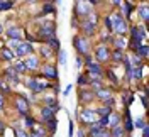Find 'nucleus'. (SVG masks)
Listing matches in <instances>:
<instances>
[{
	"instance_id": "nucleus-45",
	"label": "nucleus",
	"mask_w": 149,
	"mask_h": 137,
	"mask_svg": "<svg viewBox=\"0 0 149 137\" xmlns=\"http://www.w3.org/2000/svg\"><path fill=\"white\" fill-rule=\"evenodd\" d=\"M109 78H110L112 81H117V78L113 76V73H112V71H109Z\"/></svg>"
},
{
	"instance_id": "nucleus-21",
	"label": "nucleus",
	"mask_w": 149,
	"mask_h": 137,
	"mask_svg": "<svg viewBox=\"0 0 149 137\" xmlns=\"http://www.w3.org/2000/svg\"><path fill=\"white\" fill-rule=\"evenodd\" d=\"M97 97L102 98V100H107V98H110V90H103V88H100V90L97 91Z\"/></svg>"
},
{
	"instance_id": "nucleus-7",
	"label": "nucleus",
	"mask_w": 149,
	"mask_h": 137,
	"mask_svg": "<svg viewBox=\"0 0 149 137\" xmlns=\"http://www.w3.org/2000/svg\"><path fill=\"white\" fill-rule=\"evenodd\" d=\"M74 44H76V49L80 53H83V54L88 53V41L86 39H83V37H74Z\"/></svg>"
},
{
	"instance_id": "nucleus-53",
	"label": "nucleus",
	"mask_w": 149,
	"mask_h": 137,
	"mask_svg": "<svg viewBox=\"0 0 149 137\" xmlns=\"http://www.w3.org/2000/svg\"><path fill=\"white\" fill-rule=\"evenodd\" d=\"M0 34H2V26H0Z\"/></svg>"
},
{
	"instance_id": "nucleus-8",
	"label": "nucleus",
	"mask_w": 149,
	"mask_h": 137,
	"mask_svg": "<svg viewBox=\"0 0 149 137\" xmlns=\"http://www.w3.org/2000/svg\"><path fill=\"white\" fill-rule=\"evenodd\" d=\"M14 51H15V54L17 56H26V54H29V53L32 51V46L27 44V42H20Z\"/></svg>"
},
{
	"instance_id": "nucleus-33",
	"label": "nucleus",
	"mask_w": 149,
	"mask_h": 137,
	"mask_svg": "<svg viewBox=\"0 0 149 137\" xmlns=\"http://www.w3.org/2000/svg\"><path fill=\"white\" fill-rule=\"evenodd\" d=\"M92 86H93V88H95L97 91H98L100 88H102V83H100V81H97V80H93V81H92Z\"/></svg>"
},
{
	"instance_id": "nucleus-16",
	"label": "nucleus",
	"mask_w": 149,
	"mask_h": 137,
	"mask_svg": "<svg viewBox=\"0 0 149 137\" xmlns=\"http://www.w3.org/2000/svg\"><path fill=\"white\" fill-rule=\"evenodd\" d=\"M76 9H78V14H83V15H86V14L90 12L88 3H83V2H78V3H76Z\"/></svg>"
},
{
	"instance_id": "nucleus-31",
	"label": "nucleus",
	"mask_w": 149,
	"mask_h": 137,
	"mask_svg": "<svg viewBox=\"0 0 149 137\" xmlns=\"http://www.w3.org/2000/svg\"><path fill=\"white\" fill-rule=\"evenodd\" d=\"M49 46H51L53 49H58V47H59V41L53 37V39H49Z\"/></svg>"
},
{
	"instance_id": "nucleus-19",
	"label": "nucleus",
	"mask_w": 149,
	"mask_h": 137,
	"mask_svg": "<svg viewBox=\"0 0 149 137\" xmlns=\"http://www.w3.org/2000/svg\"><path fill=\"white\" fill-rule=\"evenodd\" d=\"M15 73H24L27 68H26V64L22 63V61H15V64H14V68H12Z\"/></svg>"
},
{
	"instance_id": "nucleus-32",
	"label": "nucleus",
	"mask_w": 149,
	"mask_h": 137,
	"mask_svg": "<svg viewBox=\"0 0 149 137\" xmlns=\"http://www.w3.org/2000/svg\"><path fill=\"white\" fill-rule=\"evenodd\" d=\"M14 130H15V136H17V137H27V136H26V132H24V130H20L19 127H15Z\"/></svg>"
},
{
	"instance_id": "nucleus-30",
	"label": "nucleus",
	"mask_w": 149,
	"mask_h": 137,
	"mask_svg": "<svg viewBox=\"0 0 149 137\" xmlns=\"http://www.w3.org/2000/svg\"><path fill=\"white\" fill-rule=\"evenodd\" d=\"M98 113H100L102 117H109V115H110V108H109V107H105V108H100V110H98Z\"/></svg>"
},
{
	"instance_id": "nucleus-37",
	"label": "nucleus",
	"mask_w": 149,
	"mask_h": 137,
	"mask_svg": "<svg viewBox=\"0 0 149 137\" xmlns=\"http://www.w3.org/2000/svg\"><path fill=\"white\" fill-rule=\"evenodd\" d=\"M56 125H58V122H56L54 119H53V120H49V129H51V130H54Z\"/></svg>"
},
{
	"instance_id": "nucleus-28",
	"label": "nucleus",
	"mask_w": 149,
	"mask_h": 137,
	"mask_svg": "<svg viewBox=\"0 0 149 137\" xmlns=\"http://www.w3.org/2000/svg\"><path fill=\"white\" fill-rule=\"evenodd\" d=\"M14 3L12 2H0V10H7V9H10Z\"/></svg>"
},
{
	"instance_id": "nucleus-5",
	"label": "nucleus",
	"mask_w": 149,
	"mask_h": 137,
	"mask_svg": "<svg viewBox=\"0 0 149 137\" xmlns=\"http://www.w3.org/2000/svg\"><path fill=\"white\" fill-rule=\"evenodd\" d=\"M15 105H17V110H19V113L26 117V113L29 112V102L26 100V98H22V97H19L17 100H15Z\"/></svg>"
},
{
	"instance_id": "nucleus-35",
	"label": "nucleus",
	"mask_w": 149,
	"mask_h": 137,
	"mask_svg": "<svg viewBox=\"0 0 149 137\" xmlns=\"http://www.w3.org/2000/svg\"><path fill=\"white\" fill-rule=\"evenodd\" d=\"M59 63H61V64H65V63H66V54L63 53V51L59 53Z\"/></svg>"
},
{
	"instance_id": "nucleus-50",
	"label": "nucleus",
	"mask_w": 149,
	"mask_h": 137,
	"mask_svg": "<svg viewBox=\"0 0 149 137\" xmlns=\"http://www.w3.org/2000/svg\"><path fill=\"white\" fill-rule=\"evenodd\" d=\"M3 107V97H2V93H0V108Z\"/></svg>"
},
{
	"instance_id": "nucleus-38",
	"label": "nucleus",
	"mask_w": 149,
	"mask_h": 137,
	"mask_svg": "<svg viewBox=\"0 0 149 137\" xmlns=\"http://www.w3.org/2000/svg\"><path fill=\"white\" fill-rule=\"evenodd\" d=\"M105 26H107V29H110V31H112V29H113V24H112V20H110V17L107 19V20H105Z\"/></svg>"
},
{
	"instance_id": "nucleus-22",
	"label": "nucleus",
	"mask_w": 149,
	"mask_h": 137,
	"mask_svg": "<svg viewBox=\"0 0 149 137\" xmlns=\"http://www.w3.org/2000/svg\"><path fill=\"white\" fill-rule=\"evenodd\" d=\"M113 44H115V47H117V51H120V49L125 47V41H124V37H117V39L113 41Z\"/></svg>"
},
{
	"instance_id": "nucleus-48",
	"label": "nucleus",
	"mask_w": 149,
	"mask_h": 137,
	"mask_svg": "<svg viewBox=\"0 0 149 137\" xmlns=\"http://www.w3.org/2000/svg\"><path fill=\"white\" fill-rule=\"evenodd\" d=\"M142 129H144V137H149V129L146 127V125H144Z\"/></svg>"
},
{
	"instance_id": "nucleus-17",
	"label": "nucleus",
	"mask_w": 149,
	"mask_h": 137,
	"mask_svg": "<svg viewBox=\"0 0 149 137\" xmlns=\"http://www.w3.org/2000/svg\"><path fill=\"white\" fill-rule=\"evenodd\" d=\"M119 120H120V117H119L117 113H110V117H109V125H110V127H117V125H119Z\"/></svg>"
},
{
	"instance_id": "nucleus-47",
	"label": "nucleus",
	"mask_w": 149,
	"mask_h": 137,
	"mask_svg": "<svg viewBox=\"0 0 149 137\" xmlns=\"http://www.w3.org/2000/svg\"><path fill=\"white\" fill-rule=\"evenodd\" d=\"M136 127H144V122H142V120H137V122H136Z\"/></svg>"
},
{
	"instance_id": "nucleus-46",
	"label": "nucleus",
	"mask_w": 149,
	"mask_h": 137,
	"mask_svg": "<svg viewBox=\"0 0 149 137\" xmlns=\"http://www.w3.org/2000/svg\"><path fill=\"white\" fill-rule=\"evenodd\" d=\"M53 10V7H51V3H47L46 7H44V12H51Z\"/></svg>"
},
{
	"instance_id": "nucleus-11",
	"label": "nucleus",
	"mask_w": 149,
	"mask_h": 137,
	"mask_svg": "<svg viewBox=\"0 0 149 137\" xmlns=\"http://www.w3.org/2000/svg\"><path fill=\"white\" fill-rule=\"evenodd\" d=\"M27 86L31 88L32 91H42L44 88H46V85H42V83H39V81H36V80H27Z\"/></svg>"
},
{
	"instance_id": "nucleus-40",
	"label": "nucleus",
	"mask_w": 149,
	"mask_h": 137,
	"mask_svg": "<svg viewBox=\"0 0 149 137\" xmlns=\"http://www.w3.org/2000/svg\"><path fill=\"white\" fill-rule=\"evenodd\" d=\"M141 76V70L139 68H136V70H134V74H132V78H139Z\"/></svg>"
},
{
	"instance_id": "nucleus-43",
	"label": "nucleus",
	"mask_w": 149,
	"mask_h": 137,
	"mask_svg": "<svg viewBox=\"0 0 149 137\" xmlns=\"http://www.w3.org/2000/svg\"><path fill=\"white\" fill-rule=\"evenodd\" d=\"M78 83H80V85H85V83H86V78H85V76H80V78H78Z\"/></svg>"
},
{
	"instance_id": "nucleus-13",
	"label": "nucleus",
	"mask_w": 149,
	"mask_h": 137,
	"mask_svg": "<svg viewBox=\"0 0 149 137\" xmlns=\"http://www.w3.org/2000/svg\"><path fill=\"white\" fill-rule=\"evenodd\" d=\"M90 136L92 137H110V130H107V129H92Z\"/></svg>"
},
{
	"instance_id": "nucleus-42",
	"label": "nucleus",
	"mask_w": 149,
	"mask_h": 137,
	"mask_svg": "<svg viewBox=\"0 0 149 137\" xmlns=\"http://www.w3.org/2000/svg\"><path fill=\"white\" fill-rule=\"evenodd\" d=\"M105 105H107V107H112V105H113V100H112V97L105 100Z\"/></svg>"
},
{
	"instance_id": "nucleus-15",
	"label": "nucleus",
	"mask_w": 149,
	"mask_h": 137,
	"mask_svg": "<svg viewBox=\"0 0 149 137\" xmlns=\"http://www.w3.org/2000/svg\"><path fill=\"white\" fill-rule=\"evenodd\" d=\"M5 76L10 80V83H12V85H17V83H19V76H17V73H15L12 68H9V70L5 71Z\"/></svg>"
},
{
	"instance_id": "nucleus-26",
	"label": "nucleus",
	"mask_w": 149,
	"mask_h": 137,
	"mask_svg": "<svg viewBox=\"0 0 149 137\" xmlns=\"http://www.w3.org/2000/svg\"><path fill=\"white\" fill-rule=\"evenodd\" d=\"M139 12H141V17L144 19V20H148L149 19V14H148V5H142L139 9Z\"/></svg>"
},
{
	"instance_id": "nucleus-49",
	"label": "nucleus",
	"mask_w": 149,
	"mask_h": 137,
	"mask_svg": "<svg viewBox=\"0 0 149 137\" xmlns=\"http://www.w3.org/2000/svg\"><path fill=\"white\" fill-rule=\"evenodd\" d=\"M70 91H71V85H68V88L65 90V95H70Z\"/></svg>"
},
{
	"instance_id": "nucleus-24",
	"label": "nucleus",
	"mask_w": 149,
	"mask_h": 137,
	"mask_svg": "<svg viewBox=\"0 0 149 137\" xmlns=\"http://www.w3.org/2000/svg\"><path fill=\"white\" fill-rule=\"evenodd\" d=\"M26 68H31V70H34V68H37V59L36 58H29L27 61H26Z\"/></svg>"
},
{
	"instance_id": "nucleus-39",
	"label": "nucleus",
	"mask_w": 149,
	"mask_h": 137,
	"mask_svg": "<svg viewBox=\"0 0 149 137\" xmlns=\"http://www.w3.org/2000/svg\"><path fill=\"white\" fill-rule=\"evenodd\" d=\"M0 90H3V91H9V86L5 85V81H0Z\"/></svg>"
},
{
	"instance_id": "nucleus-36",
	"label": "nucleus",
	"mask_w": 149,
	"mask_h": 137,
	"mask_svg": "<svg viewBox=\"0 0 149 137\" xmlns=\"http://www.w3.org/2000/svg\"><path fill=\"white\" fill-rule=\"evenodd\" d=\"M41 53H42V54H44V56H49V54H51V51L47 49L46 46H42V47H41Z\"/></svg>"
},
{
	"instance_id": "nucleus-29",
	"label": "nucleus",
	"mask_w": 149,
	"mask_h": 137,
	"mask_svg": "<svg viewBox=\"0 0 149 137\" xmlns=\"http://www.w3.org/2000/svg\"><path fill=\"white\" fill-rule=\"evenodd\" d=\"M81 98H83L85 102H90L93 98V95L92 93H88V91H81Z\"/></svg>"
},
{
	"instance_id": "nucleus-52",
	"label": "nucleus",
	"mask_w": 149,
	"mask_h": 137,
	"mask_svg": "<svg viewBox=\"0 0 149 137\" xmlns=\"http://www.w3.org/2000/svg\"><path fill=\"white\" fill-rule=\"evenodd\" d=\"M32 137H41V136H39V134H34V132H32Z\"/></svg>"
},
{
	"instance_id": "nucleus-6",
	"label": "nucleus",
	"mask_w": 149,
	"mask_h": 137,
	"mask_svg": "<svg viewBox=\"0 0 149 137\" xmlns=\"http://www.w3.org/2000/svg\"><path fill=\"white\" fill-rule=\"evenodd\" d=\"M41 36L47 37V39H53V36H54V24H53V22H47V24H44V26H42V29H41Z\"/></svg>"
},
{
	"instance_id": "nucleus-3",
	"label": "nucleus",
	"mask_w": 149,
	"mask_h": 137,
	"mask_svg": "<svg viewBox=\"0 0 149 137\" xmlns=\"http://www.w3.org/2000/svg\"><path fill=\"white\" fill-rule=\"evenodd\" d=\"M144 36H146V32L142 31V29H139V27H134L132 29V47L134 49H137L139 47V42L144 39Z\"/></svg>"
},
{
	"instance_id": "nucleus-34",
	"label": "nucleus",
	"mask_w": 149,
	"mask_h": 137,
	"mask_svg": "<svg viewBox=\"0 0 149 137\" xmlns=\"http://www.w3.org/2000/svg\"><path fill=\"white\" fill-rule=\"evenodd\" d=\"M125 130H132V122H130L129 117L125 119Z\"/></svg>"
},
{
	"instance_id": "nucleus-14",
	"label": "nucleus",
	"mask_w": 149,
	"mask_h": 137,
	"mask_svg": "<svg viewBox=\"0 0 149 137\" xmlns=\"http://www.w3.org/2000/svg\"><path fill=\"white\" fill-rule=\"evenodd\" d=\"M42 71H44V74H46L47 78H56L58 76V71L54 70V66H51V64H46L42 68Z\"/></svg>"
},
{
	"instance_id": "nucleus-25",
	"label": "nucleus",
	"mask_w": 149,
	"mask_h": 137,
	"mask_svg": "<svg viewBox=\"0 0 149 137\" xmlns=\"http://www.w3.org/2000/svg\"><path fill=\"white\" fill-rule=\"evenodd\" d=\"M136 53H137V56H148V46H139L137 49H136Z\"/></svg>"
},
{
	"instance_id": "nucleus-12",
	"label": "nucleus",
	"mask_w": 149,
	"mask_h": 137,
	"mask_svg": "<svg viewBox=\"0 0 149 137\" xmlns=\"http://www.w3.org/2000/svg\"><path fill=\"white\" fill-rule=\"evenodd\" d=\"M41 117H42V120H53L54 119V108H49V107H44V108L41 110Z\"/></svg>"
},
{
	"instance_id": "nucleus-23",
	"label": "nucleus",
	"mask_w": 149,
	"mask_h": 137,
	"mask_svg": "<svg viewBox=\"0 0 149 137\" xmlns=\"http://www.w3.org/2000/svg\"><path fill=\"white\" fill-rule=\"evenodd\" d=\"M2 56H3V58H5V59H14V53H12V51H10L9 47H2Z\"/></svg>"
},
{
	"instance_id": "nucleus-10",
	"label": "nucleus",
	"mask_w": 149,
	"mask_h": 137,
	"mask_svg": "<svg viewBox=\"0 0 149 137\" xmlns=\"http://www.w3.org/2000/svg\"><path fill=\"white\" fill-rule=\"evenodd\" d=\"M109 49H107V46H100L98 49H97V59L98 61H105V59H109Z\"/></svg>"
},
{
	"instance_id": "nucleus-2",
	"label": "nucleus",
	"mask_w": 149,
	"mask_h": 137,
	"mask_svg": "<svg viewBox=\"0 0 149 137\" xmlns=\"http://www.w3.org/2000/svg\"><path fill=\"white\" fill-rule=\"evenodd\" d=\"M95 27H97V15L92 14L88 19H85V20H83V31L90 36V34H93Z\"/></svg>"
},
{
	"instance_id": "nucleus-4",
	"label": "nucleus",
	"mask_w": 149,
	"mask_h": 137,
	"mask_svg": "<svg viewBox=\"0 0 149 137\" xmlns=\"http://www.w3.org/2000/svg\"><path fill=\"white\" fill-rule=\"evenodd\" d=\"M95 119H97V112H93V110H83L80 113V120L85 124H92V122H95Z\"/></svg>"
},
{
	"instance_id": "nucleus-1",
	"label": "nucleus",
	"mask_w": 149,
	"mask_h": 137,
	"mask_svg": "<svg viewBox=\"0 0 149 137\" xmlns=\"http://www.w3.org/2000/svg\"><path fill=\"white\" fill-rule=\"evenodd\" d=\"M112 24H113V29H115V32L119 34V36H124L125 32H127V24H125V20L120 17V15H115L113 20H112Z\"/></svg>"
},
{
	"instance_id": "nucleus-51",
	"label": "nucleus",
	"mask_w": 149,
	"mask_h": 137,
	"mask_svg": "<svg viewBox=\"0 0 149 137\" xmlns=\"http://www.w3.org/2000/svg\"><path fill=\"white\" fill-rule=\"evenodd\" d=\"M0 132H3V124L0 122Z\"/></svg>"
},
{
	"instance_id": "nucleus-18",
	"label": "nucleus",
	"mask_w": 149,
	"mask_h": 137,
	"mask_svg": "<svg viewBox=\"0 0 149 137\" xmlns=\"http://www.w3.org/2000/svg\"><path fill=\"white\" fill-rule=\"evenodd\" d=\"M7 34H9V37H12V39H15V41H20V31H19V29H15V27H10Z\"/></svg>"
},
{
	"instance_id": "nucleus-44",
	"label": "nucleus",
	"mask_w": 149,
	"mask_h": 137,
	"mask_svg": "<svg viewBox=\"0 0 149 137\" xmlns=\"http://www.w3.org/2000/svg\"><path fill=\"white\" fill-rule=\"evenodd\" d=\"M19 44H20V41H12V42H10V46H12L14 49H15V47H17Z\"/></svg>"
},
{
	"instance_id": "nucleus-41",
	"label": "nucleus",
	"mask_w": 149,
	"mask_h": 137,
	"mask_svg": "<svg viewBox=\"0 0 149 137\" xmlns=\"http://www.w3.org/2000/svg\"><path fill=\"white\" fill-rule=\"evenodd\" d=\"M24 122H26V125H27V127H31V125H34V122H32V119H27V117L24 119Z\"/></svg>"
},
{
	"instance_id": "nucleus-27",
	"label": "nucleus",
	"mask_w": 149,
	"mask_h": 137,
	"mask_svg": "<svg viewBox=\"0 0 149 137\" xmlns=\"http://www.w3.org/2000/svg\"><path fill=\"white\" fill-rule=\"evenodd\" d=\"M112 56H113V61H117V63H119V61H124V54H122V51H115Z\"/></svg>"
},
{
	"instance_id": "nucleus-20",
	"label": "nucleus",
	"mask_w": 149,
	"mask_h": 137,
	"mask_svg": "<svg viewBox=\"0 0 149 137\" xmlns=\"http://www.w3.org/2000/svg\"><path fill=\"white\" fill-rule=\"evenodd\" d=\"M124 134H125V129L117 125V127H113V130H112L110 136H112V137H124Z\"/></svg>"
},
{
	"instance_id": "nucleus-9",
	"label": "nucleus",
	"mask_w": 149,
	"mask_h": 137,
	"mask_svg": "<svg viewBox=\"0 0 149 137\" xmlns=\"http://www.w3.org/2000/svg\"><path fill=\"white\" fill-rule=\"evenodd\" d=\"M86 64L90 66V73H92V76H95V78H98V76L102 74V68H100V66H98L97 63H93V61L90 59V58L86 59Z\"/></svg>"
}]
</instances>
